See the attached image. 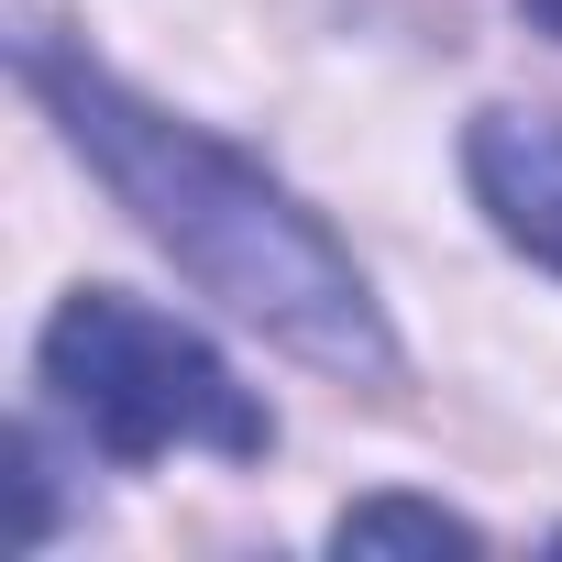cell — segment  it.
Masks as SVG:
<instances>
[{"label": "cell", "mask_w": 562, "mask_h": 562, "mask_svg": "<svg viewBox=\"0 0 562 562\" xmlns=\"http://www.w3.org/2000/svg\"><path fill=\"white\" fill-rule=\"evenodd\" d=\"M518 12H529V23H540V34H562V0H518Z\"/></svg>", "instance_id": "5b68a950"}, {"label": "cell", "mask_w": 562, "mask_h": 562, "mask_svg": "<svg viewBox=\"0 0 562 562\" xmlns=\"http://www.w3.org/2000/svg\"><path fill=\"white\" fill-rule=\"evenodd\" d=\"M23 78L45 89V111L67 122V144L122 188V210L199 276L221 310H243L254 331H276L288 353H310V364H331V375H386V364H397L364 265H353L288 188H276L254 155H232V144H210L199 122L133 100L122 78L78 67V56L45 45V34H23Z\"/></svg>", "instance_id": "6da1fadb"}, {"label": "cell", "mask_w": 562, "mask_h": 562, "mask_svg": "<svg viewBox=\"0 0 562 562\" xmlns=\"http://www.w3.org/2000/svg\"><path fill=\"white\" fill-rule=\"evenodd\" d=\"M463 166H474V199L496 210V232L562 276V111H485Z\"/></svg>", "instance_id": "3957f363"}, {"label": "cell", "mask_w": 562, "mask_h": 562, "mask_svg": "<svg viewBox=\"0 0 562 562\" xmlns=\"http://www.w3.org/2000/svg\"><path fill=\"white\" fill-rule=\"evenodd\" d=\"M34 364H45V408L78 419L111 463H155V452H232V463H254L276 441L265 408L243 397V375L199 331H177L166 310L111 299V288L67 299L45 321Z\"/></svg>", "instance_id": "7a4b0ae2"}, {"label": "cell", "mask_w": 562, "mask_h": 562, "mask_svg": "<svg viewBox=\"0 0 562 562\" xmlns=\"http://www.w3.org/2000/svg\"><path fill=\"white\" fill-rule=\"evenodd\" d=\"M331 540H342V551H474V529L441 518V507H419V496H375V507H353Z\"/></svg>", "instance_id": "277c9868"}]
</instances>
